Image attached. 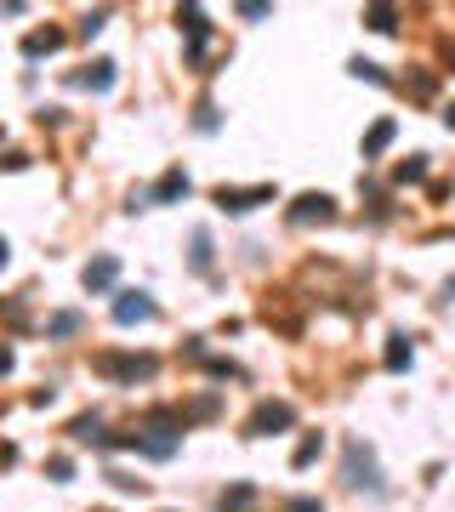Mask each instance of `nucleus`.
I'll use <instances>...</instances> for the list:
<instances>
[{"label": "nucleus", "instance_id": "nucleus-1", "mask_svg": "<svg viewBox=\"0 0 455 512\" xmlns=\"http://www.w3.org/2000/svg\"><path fill=\"white\" fill-rule=\"evenodd\" d=\"M91 370H97L103 382L137 387V382H154V376H160V359H154V353H120V348H103V353H91Z\"/></svg>", "mask_w": 455, "mask_h": 512}, {"label": "nucleus", "instance_id": "nucleus-2", "mask_svg": "<svg viewBox=\"0 0 455 512\" xmlns=\"http://www.w3.org/2000/svg\"><path fill=\"white\" fill-rule=\"evenodd\" d=\"M188 171H182V165H171V171H160V183L154 188H137V194H131L126 200V211L131 217H137V211H154V205H177V200H188Z\"/></svg>", "mask_w": 455, "mask_h": 512}, {"label": "nucleus", "instance_id": "nucleus-3", "mask_svg": "<svg viewBox=\"0 0 455 512\" xmlns=\"http://www.w3.org/2000/svg\"><path fill=\"white\" fill-rule=\"evenodd\" d=\"M296 427V404L291 399H262L245 416V439H273V433H291Z\"/></svg>", "mask_w": 455, "mask_h": 512}, {"label": "nucleus", "instance_id": "nucleus-4", "mask_svg": "<svg viewBox=\"0 0 455 512\" xmlns=\"http://www.w3.org/2000/svg\"><path fill=\"white\" fill-rule=\"evenodd\" d=\"M342 461H347V484L353 490H370V495H382L387 484H382V467H376V450L364 439H347L342 444Z\"/></svg>", "mask_w": 455, "mask_h": 512}, {"label": "nucleus", "instance_id": "nucleus-5", "mask_svg": "<svg viewBox=\"0 0 455 512\" xmlns=\"http://www.w3.org/2000/svg\"><path fill=\"white\" fill-rule=\"evenodd\" d=\"M211 200H217L222 217H251L256 205H273L279 194H273V183H251V188H228V183H222Z\"/></svg>", "mask_w": 455, "mask_h": 512}, {"label": "nucleus", "instance_id": "nucleus-6", "mask_svg": "<svg viewBox=\"0 0 455 512\" xmlns=\"http://www.w3.org/2000/svg\"><path fill=\"white\" fill-rule=\"evenodd\" d=\"M177 29H182V40H188V63L200 69L205 63V46H211V18H205V6H177Z\"/></svg>", "mask_w": 455, "mask_h": 512}, {"label": "nucleus", "instance_id": "nucleus-7", "mask_svg": "<svg viewBox=\"0 0 455 512\" xmlns=\"http://www.w3.org/2000/svg\"><path fill=\"white\" fill-rule=\"evenodd\" d=\"M291 228H313V222H336V200L330 194H296L291 211H285Z\"/></svg>", "mask_w": 455, "mask_h": 512}, {"label": "nucleus", "instance_id": "nucleus-8", "mask_svg": "<svg viewBox=\"0 0 455 512\" xmlns=\"http://www.w3.org/2000/svg\"><path fill=\"white\" fill-rule=\"evenodd\" d=\"M80 285H86L91 296H114V285H120V256L103 251L86 262V274H80Z\"/></svg>", "mask_w": 455, "mask_h": 512}, {"label": "nucleus", "instance_id": "nucleus-9", "mask_svg": "<svg viewBox=\"0 0 455 512\" xmlns=\"http://www.w3.org/2000/svg\"><path fill=\"white\" fill-rule=\"evenodd\" d=\"M148 319H160L148 291H114V325H148Z\"/></svg>", "mask_w": 455, "mask_h": 512}, {"label": "nucleus", "instance_id": "nucleus-10", "mask_svg": "<svg viewBox=\"0 0 455 512\" xmlns=\"http://www.w3.org/2000/svg\"><path fill=\"white\" fill-rule=\"evenodd\" d=\"M114 80H120V69H114L109 57H97V63H91V69H80V74H69V86L74 92H114Z\"/></svg>", "mask_w": 455, "mask_h": 512}, {"label": "nucleus", "instance_id": "nucleus-11", "mask_svg": "<svg viewBox=\"0 0 455 512\" xmlns=\"http://www.w3.org/2000/svg\"><path fill=\"white\" fill-rule=\"evenodd\" d=\"M69 439H74V444H91V450H114V433L103 427V416H97V410L69 421Z\"/></svg>", "mask_w": 455, "mask_h": 512}, {"label": "nucleus", "instance_id": "nucleus-12", "mask_svg": "<svg viewBox=\"0 0 455 512\" xmlns=\"http://www.w3.org/2000/svg\"><path fill=\"white\" fill-rule=\"evenodd\" d=\"M63 46H69V35H63V29H29V35H23V57H29V63L63 52Z\"/></svg>", "mask_w": 455, "mask_h": 512}, {"label": "nucleus", "instance_id": "nucleus-13", "mask_svg": "<svg viewBox=\"0 0 455 512\" xmlns=\"http://www.w3.org/2000/svg\"><path fill=\"white\" fill-rule=\"evenodd\" d=\"M410 359H416V348H410V336H404V330H393V336H387L382 365L393 370V376H404V370H410Z\"/></svg>", "mask_w": 455, "mask_h": 512}, {"label": "nucleus", "instance_id": "nucleus-14", "mask_svg": "<svg viewBox=\"0 0 455 512\" xmlns=\"http://www.w3.org/2000/svg\"><path fill=\"white\" fill-rule=\"evenodd\" d=\"M393 137H399V126H393V120H376V126L364 131V160H382Z\"/></svg>", "mask_w": 455, "mask_h": 512}, {"label": "nucleus", "instance_id": "nucleus-15", "mask_svg": "<svg viewBox=\"0 0 455 512\" xmlns=\"http://www.w3.org/2000/svg\"><path fill=\"white\" fill-rule=\"evenodd\" d=\"M364 29H376V35H399V6H364Z\"/></svg>", "mask_w": 455, "mask_h": 512}, {"label": "nucleus", "instance_id": "nucleus-16", "mask_svg": "<svg viewBox=\"0 0 455 512\" xmlns=\"http://www.w3.org/2000/svg\"><path fill=\"white\" fill-rule=\"evenodd\" d=\"M319 456H325V433H302V444L291 450V467L302 473V467H313Z\"/></svg>", "mask_w": 455, "mask_h": 512}, {"label": "nucleus", "instance_id": "nucleus-17", "mask_svg": "<svg viewBox=\"0 0 455 512\" xmlns=\"http://www.w3.org/2000/svg\"><path fill=\"white\" fill-rule=\"evenodd\" d=\"M188 245H194V274H211V268H217V251H211V228H194V239H188Z\"/></svg>", "mask_w": 455, "mask_h": 512}, {"label": "nucleus", "instance_id": "nucleus-18", "mask_svg": "<svg viewBox=\"0 0 455 512\" xmlns=\"http://www.w3.org/2000/svg\"><path fill=\"white\" fill-rule=\"evenodd\" d=\"M427 177V154H410L404 165H393V188H404V183H421Z\"/></svg>", "mask_w": 455, "mask_h": 512}, {"label": "nucleus", "instance_id": "nucleus-19", "mask_svg": "<svg viewBox=\"0 0 455 512\" xmlns=\"http://www.w3.org/2000/svg\"><path fill=\"white\" fill-rule=\"evenodd\" d=\"M347 74H353V80H370V86H393V80L382 74V63H370V57H353V63H347Z\"/></svg>", "mask_w": 455, "mask_h": 512}, {"label": "nucleus", "instance_id": "nucleus-20", "mask_svg": "<svg viewBox=\"0 0 455 512\" xmlns=\"http://www.w3.org/2000/svg\"><path fill=\"white\" fill-rule=\"evenodd\" d=\"M74 330H80V313H74V308H57L52 319H46V336H52V342H57V336H74Z\"/></svg>", "mask_w": 455, "mask_h": 512}, {"label": "nucleus", "instance_id": "nucleus-21", "mask_svg": "<svg viewBox=\"0 0 455 512\" xmlns=\"http://www.w3.org/2000/svg\"><path fill=\"white\" fill-rule=\"evenodd\" d=\"M251 501H256V484H234V490H222L217 507H222V512H245Z\"/></svg>", "mask_w": 455, "mask_h": 512}, {"label": "nucleus", "instance_id": "nucleus-22", "mask_svg": "<svg viewBox=\"0 0 455 512\" xmlns=\"http://www.w3.org/2000/svg\"><path fill=\"white\" fill-rule=\"evenodd\" d=\"M109 29V6H97V12H80V40H97Z\"/></svg>", "mask_w": 455, "mask_h": 512}, {"label": "nucleus", "instance_id": "nucleus-23", "mask_svg": "<svg viewBox=\"0 0 455 512\" xmlns=\"http://www.w3.org/2000/svg\"><path fill=\"white\" fill-rule=\"evenodd\" d=\"M222 126V114H217V103H200V109H194V131H205V137H211V131Z\"/></svg>", "mask_w": 455, "mask_h": 512}, {"label": "nucleus", "instance_id": "nucleus-24", "mask_svg": "<svg viewBox=\"0 0 455 512\" xmlns=\"http://www.w3.org/2000/svg\"><path fill=\"white\" fill-rule=\"evenodd\" d=\"M404 86H410V97H421V103H433V74H427V69H421V74H410Z\"/></svg>", "mask_w": 455, "mask_h": 512}, {"label": "nucleus", "instance_id": "nucleus-25", "mask_svg": "<svg viewBox=\"0 0 455 512\" xmlns=\"http://www.w3.org/2000/svg\"><path fill=\"white\" fill-rule=\"evenodd\" d=\"M46 478H52V484H69V478H74V461H69V456H52V461H46Z\"/></svg>", "mask_w": 455, "mask_h": 512}, {"label": "nucleus", "instance_id": "nucleus-26", "mask_svg": "<svg viewBox=\"0 0 455 512\" xmlns=\"http://www.w3.org/2000/svg\"><path fill=\"white\" fill-rule=\"evenodd\" d=\"M285 512H325V501H319V495H291Z\"/></svg>", "mask_w": 455, "mask_h": 512}, {"label": "nucleus", "instance_id": "nucleus-27", "mask_svg": "<svg viewBox=\"0 0 455 512\" xmlns=\"http://www.w3.org/2000/svg\"><path fill=\"white\" fill-rule=\"evenodd\" d=\"M239 18L262 23V18H273V6H268V0H245V6H239Z\"/></svg>", "mask_w": 455, "mask_h": 512}, {"label": "nucleus", "instance_id": "nucleus-28", "mask_svg": "<svg viewBox=\"0 0 455 512\" xmlns=\"http://www.w3.org/2000/svg\"><path fill=\"white\" fill-rule=\"evenodd\" d=\"M0 165H6V171H23V165H29V154H23V148H6V154H0Z\"/></svg>", "mask_w": 455, "mask_h": 512}, {"label": "nucleus", "instance_id": "nucleus-29", "mask_svg": "<svg viewBox=\"0 0 455 512\" xmlns=\"http://www.w3.org/2000/svg\"><path fill=\"white\" fill-rule=\"evenodd\" d=\"M12 365H18V353H12L6 342H0V376H12Z\"/></svg>", "mask_w": 455, "mask_h": 512}, {"label": "nucleus", "instance_id": "nucleus-30", "mask_svg": "<svg viewBox=\"0 0 455 512\" xmlns=\"http://www.w3.org/2000/svg\"><path fill=\"white\" fill-rule=\"evenodd\" d=\"M12 461H18V444H0V473H6Z\"/></svg>", "mask_w": 455, "mask_h": 512}, {"label": "nucleus", "instance_id": "nucleus-31", "mask_svg": "<svg viewBox=\"0 0 455 512\" xmlns=\"http://www.w3.org/2000/svg\"><path fill=\"white\" fill-rule=\"evenodd\" d=\"M6 262H12V245H6V234H0V268H6Z\"/></svg>", "mask_w": 455, "mask_h": 512}, {"label": "nucleus", "instance_id": "nucleus-32", "mask_svg": "<svg viewBox=\"0 0 455 512\" xmlns=\"http://www.w3.org/2000/svg\"><path fill=\"white\" fill-rule=\"evenodd\" d=\"M444 126H450V131H455V103H450V109H444Z\"/></svg>", "mask_w": 455, "mask_h": 512}, {"label": "nucleus", "instance_id": "nucleus-33", "mask_svg": "<svg viewBox=\"0 0 455 512\" xmlns=\"http://www.w3.org/2000/svg\"><path fill=\"white\" fill-rule=\"evenodd\" d=\"M444 296H450V302H455V279H444Z\"/></svg>", "mask_w": 455, "mask_h": 512}, {"label": "nucleus", "instance_id": "nucleus-34", "mask_svg": "<svg viewBox=\"0 0 455 512\" xmlns=\"http://www.w3.org/2000/svg\"><path fill=\"white\" fill-rule=\"evenodd\" d=\"M97 512H114V507H97Z\"/></svg>", "mask_w": 455, "mask_h": 512}, {"label": "nucleus", "instance_id": "nucleus-35", "mask_svg": "<svg viewBox=\"0 0 455 512\" xmlns=\"http://www.w3.org/2000/svg\"><path fill=\"white\" fill-rule=\"evenodd\" d=\"M0 143H6V131H0Z\"/></svg>", "mask_w": 455, "mask_h": 512}]
</instances>
